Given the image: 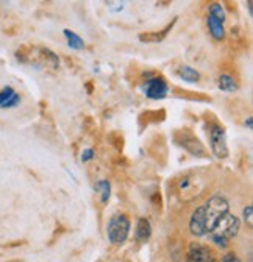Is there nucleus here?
<instances>
[{
    "label": "nucleus",
    "instance_id": "10",
    "mask_svg": "<svg viewBox=\"0 0 253 262\" xmlns=\"http://www.w3.org/2000/svg\"><path fill=\"white\" fill-rule=\"evenodd\" d=\"M152 236V225L147 219L141 217L136 223V231H135V237L138 242H147Z\"/></svg>",
    "mask_w": 253,
    "mask_h": 262
},
{
    "label": "nucleus",
    "instance_id": "14",
    "mask_svg": "<svg viewBox=\"0 0 253 262\" xmlns=\"http://www.w3.org/2000/svg\"><path fill=\"white\" fill-rule=\"evenodd\" d=\"M94 190L100 193L102 203H108L110 196H111V184L108 180H100L96 186H94Z\"/></svg>",
    "mask_w": 253,
    "mask_h": 262
},
{
    "label": "nucleus",
    "instance_id": "16",
    "mask_svg": "<svg viewBox=\"0 0 253 262\" xmlns=\"http://www.w3.org/2000/svg\"><path fill=\"white\" fill-rule=\"evenodd\" d=\"M208 11H209V14L208 16H213V17H216L217 20H220V22H225V11H224V7L220 5V4H217V2H214V4H211L209 7H208Z\"/></svg>",
    "mask_w": 253,
    "mask_h": 262
},
{
    "label": "nucleus",
    "instance_id": "7",
    "mask_svg": "<svg viewBox=\"0 0 253 262\" xmlns=\"http://www.w3.org/2000/svg\"><path fill=\"white\" fill-rule=\"evenodd\" d=\"M186 262H216V254L208 247L191 244L186 254Z\"/></svg>",
    "mask_w": 253,
    "mask_h": 262
},
{
    "label": "nucleus",
    "instance_id": "5",
    "mask_svg": "<svg viewBox=\"0 0 253 262\" xmlns=\"http://www.w3.org/2000/svg\"><path fill=\"white\" fill-rule=\"evenodd\" d=\"M209 145L211 151L217 159L228 158V147H227V135L225 129L220 125H213L209 131Z\"/></svg>",
    "mask_w": 253,
    "mask_h": 262
},
{
    "label": "nucleus",
    "instance_id": "9",
    "mask_svg": "<svg viewBox=\"0 0 253 262\" xmlns=\"http://www.w3.org/2000/svg\"><path fill=\"white\" fill-rule=\"evenodd\" d=\"M174 24H175V20L174 22H171L164 30H161V31H149V33H141L139 35V41L141 42H161L164 38H166V35H167V31H171L172 30V27H174Z\"/></svg>",
    "mask_w": 253,
    "mask_h": 262
},
{
    "label": "nucleus",
    "instance_id": "18",
    "mask_svg": "<svg viewBox=\"0 0 253 262\" xmlns=\"http://www.w3.org/2000/svg\"><path fill=\"white\" fill-rule=\"evenodd\" d=\"M244 220H245L248 225H251V222H253V208H251V206H247V208L244 209Z\"/></svg>",
    "mask_w": 253,
    "mask_h": 262
},
{
    "label": "nucleus",
    "instance_id": "6",
    "mask_svg": "<svg viewBox=\"0 0 253 262\" xmlns=\"http://www.w3.org/2000/svg\"><path fill=\"white\" fill-rule=\"evenodd\" d=\"M142 91L145 97L152 98V100H161V98H164L169 94V86L164 78L155 77L145 81V84L142 86Z\"/></svg>",
    "mask_w": 253,
    "mask_h": 262
},
{
    "label": "nucleus",
    "instance_id": "1",
    "mask_svg": "<svg viewBox=\"0 0 253 262\" xmlns=\"http://www.w3.org/2000/svg\"><path fill=\"white\" fill-rule=\"evenodd\" d=\"M239 226H241V222H239V219L236 217V215H233V214H225L222 219H220L216 225H214V228L209 231V234H211V241L216 244V245H219V247H222V248H225L227 245H228V242L233 239V237H236V234H238V231H239Z\"/></svg>",
    "mask_w": 253,
    "mask_h": 262
},
{
    "label": "nucleus",
    "instance_id": "3",
    "mask_svg": "<svg viewBox=\"0 0 253 262\" xmlns=\"http://www.w3.org/2000/svg\"><path fill=\"white\" fill-rule=\"evenodd\" d=\"M130 220L125 214H116L111 217V220L108 222V228H107V233H108V239L111 244L114 245H120L126 241L130 233Z\"/></svg>",
    "mask_w": 253,
    "mask_h": 262
},
{
    "label": "nucleus",
    "instance_id": "21",
    "mask_svg": "<svg viewBox=\"0 0 253 262\" xmlns=\"http://www.w3.org/2000/svg\"><path fill=\"white\" fill-rule=\"evenodd\" d=\"M244 125H245L248 129H251V126H253V119H251V117H248V119L245 120V123H244Z\"/></svg>",
    "mask_w": 253,
    "mask_h": 262
},
{
    "label": "nucleus",
    "instance_id": "13",
    "mask_svg": "<svg viewBox=\"0 0 253 262\" xmlns=\"http://www.w3.org/2000/svg\"><path fill=\"white\" fill-rule=\"evenodd\" d=\"M62 33H65V36H66L68 44H69L71 49H74V50H83L85 49V41L77 35V33H74L69 28H65V30H62Z\"/></svg>",
    "mask_w": 253,
    "mask_h": 262
},
{
    "label": "nucleus",
    "instance_id": "2",
    "mask_svg": "<svg viewBox=\"0 0 253 262\" xmlns=\"http://www.w3.org/2000/svg\"><path fill=\"white\" fill-rule=\"evenodd\" d=\"M202 209V215H203V222L206 226V233H209L214 228V225L222 219L225 214H228L230 205L227 202L225 196L222 195H213L211 199L200 206Z\"/></svg>",
    "mask_w": 253,
    "mask_h": 262
},
{
    "label": "nucleus",
    "instance_id": "11",
    "mask_svg": "<svg viewBox=\"0 0 253 262\" xmlns=\"http://www.w3.org/2000/svg\"><path fill=\"white\" fill-rule=\"evenodd\" d=\"M206 25H208V30L211 33V36L217 41H222L225 38V28H224V24L217 20L216 17L213 16H208L206 17Z\"/></svg>",
    "mask_w": 253,
    "mask_h": 262
},
{
    "label": "nucleus",
    "instance_id": "22",
    "mask_svg": "<svg viewBox=\"0 0 253 262\" xmlns=\"http://www.w3.org/2000/svg\"><path fill=\"white\" fill-rule=\"evenodd\" d=\"M247 7H248V13H250V16H251V2H247Z\"/></svg>",
    "mask_w": 253,
    "mask_h": 262
},
{
    "label": "nucleus",
    "instance_id": "8",
    "mask_svg": "<svg viewBox=\"0 0 253 262\" xmlns=\"http://www.w3.org/2000/svg\"><path fill=\"white\" fill-rule=\"evenodd\" d=\"M19 103H20V95L11 86H5L0 91V108L10 110V108H16Z\"/></svg>",
    "mask_w": 253,
    "mask_h": 262
},
{
    "label": "nucleus",
    "instance_id": "4",
    "mask_svg": "<svg viewBox=\"0 0 253 262\" xmlns=\"http://www.w3.org/2000/svg\"><path fill=\"white\" fill-rule=\"evenodd\" d=\"M175 142L184 148L187 153H191L196 158H206L208 151L205 148V145L199 141V138L189 129H180L175 133Z\"/></svg>",
    "mask_w": 253,
    "mask_h": 262
},
{
    "label": "nucleus",
    "instance_id": "12",
    "mask_svg": "<svg viewBox=\"0 0 253 262\" xmlns=\"http://www.w3.org/2000/svg\"><path fill=\"white\" fill-rule=\"evenodd\" d=\"M178 75L186 83H197L200 80V72L191 68V66H181L178 69Z\"/></svg>",
    "mask_w": 253,
    "mask_h": 262
},
{
    "label": "nucleus",
    "instance_id": "19",
    "mask_svg": "<svg viewBox=\"0 0 253 262\" xmlns=\"http://www.w3.org/2000/svg\"><path fill=\"white\" fill-rule=\"evenodd\" d=\"M94 156H96V153H94V150L86 148V150H83V153H81V161H83V162H88V161H91Z\"/></svg>",
    "mask_w": 253,
    "mask_h": 262
},
{
    "label": "nucleus",
    "instance_id": "17",
    "mask_svg": "<svg viewBox=\"0 0 253 262\" xmlns=\"http://www.w3.org/2000/svg\"><path fill=\"white\" fill-rule=\"evenodd\" d=\"M123 2H108L107 4V7L110 8V11H114V13H117V11H122L123 10Z\"/></svg>",
    "mask_w": 253,
    "mask_h": 262
},
{
    "label": "nucleus",
    "instance_id": "15",
    "mask_svg": "<svg viewBox=\"0 0 253 262\" xmlns=\"http://www.w3.org/2000/svg\"><path fill=\"white\" fill-rule=\"evenodd\" d=\"M219 89L225 91V92H235L238 89V84H236V81L230 75H220V78H219Z\"/></svg>",
    "mask_w": 253,
    "mask_h": 262
},
{
    "label": "nucleus",
    "instance_id": "20",
    "mask_svg": "<svg viewBox=\"0 0 253 262\" xmlns=\"http://www.w3.org/2000/svg\"><path fill=\"white\" fill-rule=\"evenodd\" d=\"M222 262H242L236 254H233V253H228V254H225L224 257H222Z\"/></svg>",
    "mask_w": 253,
    "mask_h": 262
}]
</instances>
